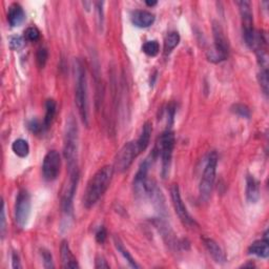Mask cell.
Wrapping results in <instances>:
<instances>
[{
	"label": "cell",
	"instance_id": "obj_22",
	"mask_svg": "<svg viewBox=\"0 0 269 269\" xmlns=\"http://www.w3.org/2000/svg\"><path fill=\"white\" fill-rule=\"evenodd\" d=\"M115 245H116V248L118 250V251L123 255V258L126 260V262L130 264L131 267H133V268H140V266L137 264V262L134 261V259L132 257V254L129 252V250H125L123 244L121 243L120 240L117 239V238H115Z\"/></svg>",
	"mask_w": 269,
	"mask_h": 269
},
{
	"label": "cell",
	"instance_id": "obj_27",
	"mask_svg": "<svg viewBox=\"0 0 269 269\" xmlns=\"http://www.w3.org/2000/svg\"><path fill=\"white\" fill-rule=\"evenodd\" d=\"M9 43H10V48L14 51H18L20 49L23 48L24 45V39L21 36H11L9 39Z\"/></svg>",
	"mask_w": 269,
	"mask_h": 269
},
{
	"label": "cell",
	"instance_id": "obj_10",
	"mask_svg": "<svg viewBox=\"0 0 269 269\" xmlns=\"http://www.w3.org/2000/svg\"><path fill=\"white\" fill-rule=\"evenodd\" d=\"M171 197L173 201V205L174 207V211L178 214L179 219L182 223L188 227H194L197 226V222L192 219V217L188 212L187 208L184 204V202L181 198L180 188L177 184H173L171 188Z\"/></svg>",
	"mask_w": 269,
	"mask_h": 269
},
{
	"label": "cell",
	"instance_id": "obj_28",
	"mask_svg": "<svg viewBox=\"0 0 269 269\" xmlns=\"http://www.w3.org/2000/svg\"><path fill=\"white\" fill-rule=\"evenodd\" d=\"M40 37V32L35 26H32V28L26 29V31L24 32V38L26 40H29V41H37Z\"/></svg>",
	"mask_w": 269,
	"mask_h": 269
},
{
	"label": "cell",
	"instance_id": "obj_12",
	"mask_svg": "<svg viewBox=\"0 0 269 269\" xmlns=\"http://www.w3.org/2000/svg\"><path fill=\"white\" fill-rule=\"evenodd\" d=\"M202 240H203V243L206 247V250L208 253L211 254V257L213 259V261L219 264L225 263L226 261L225 253L223 250H222V248L220 247V245L217 243V242L211 238H203Z\"/></svg>",
	"mask_w": 269,
	"mask_h": 269
},
{
	"label": "cell",
	"instance_id": "obj_19",
	"mask_svg": "<svg viewBox=\"0 0 269 269\" xmlns=\"http://www.w3.org/2000/svg\"><path fill=\"white\" fill-rule=\"evenodd\" d=\"M153 133V125L151 122H146L144 123L143 127H142V132H141L139 138L136 140V142L139 146V149L142 153L143 151H145L147 149V146L150 145L151 142V136Z\"/></svg>",
	"mask_w": 269,
	"mask_h": 269
},
{
	"label": "cell",
	"instance_id": "obj_15",
	"mask_svg": "<svg viewBox=\"0 0 269 269\" xmlns=\"http://www.w3.org/2000/svg\"><path fill=\"white\" fill-rule=\"evenodd\" d=\"M60 255H61L63 268H79V264L75 255L73 254L69 243L63 241L60 246Z\"/></svg>",
	"mask_w": 269,
	"mask_h": 269
},
{
	"label": "cell",
	"instance_id": "obj_21",
	"mask_svg": "<svg viewBox=\"0 0 269 269\" xmlns=\"http://www.w3.org/2000/svg\"><path fill=\"white\" fill-rule=\"evenodd\" d=\"M180 42V35L178 32H171L165 38V54H170L173 49H176Z\"/></svg>",
	"mask_w": 269,
	"mask_h": 269
},
{
	"label": "cell",
	"instance_id": "obj_30",
	"mask_svg": "<svg viewBox=\"0 0 269 269\" xmlns=\"http://www.w3.org/2000/svg\"><path fill=\"white\" fill-rule=\"evenodd\" d=\"M5 204L2 201V207H1V211H0V232H1V238H4L5 234Z\"/></svg>",
	"mask_w": 269,
	"mask_h": 269
},
{
	"label": "cell",
	"instance_id": "obj_17",
	"mask_svg": "<svg viewBox=\"0 0 269 269\" xmlns=\"http://www.w3.org/2000/svg\"><path fill=\"white\" fill-rule=\"evenodd\" d=\"M250 254L257 255L259 258L266 259L269 254V246H268V238H267V232L265 233L264 239L260 241H255L250 245V250H248Z\"/></svg>",
	"mask_w": 269,
	"mask_h": 269
},
{
	"label": "cell",
	"instance_id": "obj_13",
	"mask_svg": "<svg viewBox=\"0 0 269 269\" xmlns=\"http://www.w3.org/2000/svg\"><path fill=\"white\" fill-rule=\"evenodd\" d=\"M132 22L138 28H149L154 22V15L149 11H134L132 14Z\"/></svg>",
	"mask_w": 269,
	"mask_h": 269
},
{
	"label": "cell",
	"instance_id": "obj_29",
	"mask_svg": "<svg viewBox=\"0 0 269 269\" xmlns=\"http://www.w3.org/2000/svg\"><path fill=\"white\" fill-rule=\"evenodd\" d=\"M41 255H42V260H43V264L45 268H54V262H53V257L52 253L46 250H41Z\"/></svg>",
	"mask_w": 269,
	"mask_h": 269
},
{
	"label": "cell",
	"instance_id": "obj_35",
	"mask_svg": "<svg viewBox=\"0 0 269 269\" xmlns=\"http://www.w3.org/2000/svg\"><path fill=\"white\" fill-rule=\"evenodd\" d=\"M95 267L96 268H110V265L107 264L106 260L103 257H97Z\"/></svg>",
	"mask_w": 269,
	"mask_h": 269
},
{
	"label": "cell",
	"instance_id": "obj_1",
	"mask_svg": "<svg viewBox=\"0 0 269 269\" xmlns=\"http://www.w3.org/2000/svg\"><path fill=\"white\" fill-rule=\"evenodd\" d=\"M114 168L111 165H105L94 174L87 183L83 196V205L86 208H92L99 199L103 196L109 188L113 178Z\"/></svg>",
	"mask_w": 269,
	"mask_h": 269
},
{
	"label": "cell",
	"instance_id": "obj_36",
	"mask_svg": "<svg viewBox=\"0 0 269 269\" xmlns=\"http://www.w3.org/2000/svg\"><path fill=\"white\" fill-rule=\"evenodd\" d=\"M147 5L149 6H154V5H156L157 4V1H146L145 2Z\"/></svg>",
	"mask_w": 269,
	"mask_h": 269
},
{
	"label": "cell",
	"instance_id": "obj_34",
	"mask_svg": "<svg viewBox=\"0 0 269 269\" xmlns=\"http://www.w3.org/2000/svg\"><path fill=\"white\" fill-rule=\"evenodd\" d=\"M12 266L15 269H19L22 267L21 263H20V258L17 252H13L12 254Z\"/></svg>",
	"mask_w": 269,
	"mask_h": 269
},
{
	"label": "cell",
	"instance_id": "obj_16",
	"mask_svg": "<svg viewBox=\"0 0 269 269\" xmlns=\"http://www.w3.org/2000/svg\"><path fill=\"white\" fill-rule=\"evenodd\" d=\"M246 198L250 203H257L260 199L259 182L251 176L246 178Z\"/></svg>",
	"mask_w": 269,
	"mask_h": 269
},
{
	"label": "cell",
	"instance_id": "obj_24",
	"mask_svg": "<svg viewBox=\"0 0 269 269\" xmlns=\"http://www.w3.org/2000/svg\"><path fill=\"white\" fill-rule=\"evenodd\" d=\"M259 82H260L262 91L264 92L265 95H267V94H268V86H269L267 67H261V71H260V74H259Z\"/></svg>",
	"mask_w": 269,
	"mask_h": 269
},
{
	"label": "cell",
	"instance_id": "obj_14",
	"mask_svg": "<svg viewBox=\"0 0 269 269\" xmlns=\"http://www.w3.org/2000/svg\"><path fill=\"white\" fill-rule=\"evenodd\" d=\"M25 19V13L22 6L18 3H13L10 5L8 11V21L12 28L19 26Z\"/></svg>",
	"mask_w": 269,
	"mask_h": 269
},
{
	"label": "cell",
	"instance_id": "obj_3",
	"mask_svg": "<svg viewBox=\"0 0 269 269\" xmlns=\"http://www.w3.org/2000/svg\"><path fill=\"white\" fill-rule=\"evenodd\" d=\"M63 156L69 165V172L78 170V142H79V131L78 125L74 116H70L66 120L64 141H63Z\"/></svg>",
	"mask_w": 269,
	"mask_h": 269
},
{
	"label": "cell",
	"instance_id": "obj_7",
	"mask_svg": "<svg viewBox=\"0 0 269 269\" xmlns=\"http://www.w3.org/2000/svg\"><path fill=\"white\" fill-rule=\"evenodd\" d=\"M240 14L242 19V31H243V38L245 43L252 49L255 38V32L253 28V16L251 11V3L250 1H238Z\"/></svg>",
	"mask_w": 269,
	"mask_h": 269
},
{
	"label": "cell",
	"instance_id": "obj_33",
	"mask_svg": "<svg viewBox=\"0 0 269 269\" xmlns=\"http://www.w3.org/2000/svg\"><path fill=\"white\" fill-rule=\"evenodd\" d=\"M97 5V13H98V26L99 28L102 29V26H103V8H102V5H103V2H97L96 3Z\"/></svg>",
	"mask_w": 269,
	"mask_h": 269
},
{
	"label": "cell",
	"instance_id": "obj_5",
	"mask_svg": "<svg viewBox=\"0 0 269 269\" xmlns=\"http://www.w3.org/2000/svg\"><path fill=\"white\" fill-rule=\"evenodd\" d=\"M217 165H218V156L217 154L213 152L210 154V157L207 159L206 165L204 167V172H203V174H202V179L200 181L199 192H200V197L203 201H207L211 194L214 180H216Z\"/></svg>",
	"mask_w": 269,
	"mask_h": 269
},
{
	"label": "cell",
	"instance_id": "obj_2",
	"mask_svg": "<svg viewBox=\"0 0 269 269\" xmlns=\"http://www.w3.org/2000/svg\"><path fill=\"white\" fill-rule=\"evenodd\" d=\"M75 74V102L82 122L89 125V95H87V80L85 69L79 59L74 61Z\"/></svg>",
	"mask_w": 269,
	"mask_h": 269
},
{
	"label": "cell",
	"instance_id": "obj_32",
	"mask_svg": "<svg viewBox=\"0 0 269 269\" xmlns=\"http://www.w3.org/2000/svg\"><path fill=\"white\" fill-rule=\"evenodd\" d=\"M106 237H107L106 230L103 226H100L99 230L96 232V241L100 244H103L106 240Z\"/></svg>",
	"mask_w": 269,
	"mask_h": 269
},
{
	"label": "cell",
	"instance_id": "obj_11",
	"mask_svg": "<svg viewBox=\"0 0 269 269\" xmlns=\"http://www.w3.org/2000/svg\"><path fill=\"white\" fill-rule=\"evenodd\" d=\"M61 168V157L57 151H50L45 154L42 163V173L46 181L56 180Z\"/></svg>",
	"mask_w": 269,
	"mask_h": 269
},
{
	"label": "cell",
	"instance_id": "obj_8",
	"mask_svg": "<svg viewBox=\"0 0 269 269\" xmlns=\"http://www.w3.org/2000/svg\"><path fill=\"white\" fill-rule=\"evenodd\" d=\"M140 154L141 151L136 141H131V142L126 143L117 154L115 164L117 171L120 173H123L129 170L131 165L133 164L134 160L136 159Z\"/></svg>",
	"mask_w": 269,
	"mask_h": 269
},
{
	"label": "cell",
	"instance_id": "obj_26",
	"mask_svg": "<svg viewBox=\"0 0 269 269\" xmlns=\"http://www.w3.org/2000/svg\"><path fill=\"white\" fill-rule=\"evenodd\" d=\"M231 111L237 114L238 116L242 117V118H246L248 119L250 117V111L248 107L244 104H234L232 107H231Z\"/></svg>",
	"mask_w": 269,
	"mask_h": 269
},
{
	"label": "cell",
	"instance_id": "obj_25",
	"mask_svg": "<svg viewBox=\"0 0 269 269\" xmlns=\"http://www.w3.org/2000/svg\"><path fill=\"white\" fill-rule=\"evenodd\" d=\"M48 59H49V51L45 48H40L37 52V55H36L37 64L40 69H43L46 62H48Z\"/></svg>",
	"mask_w": 269,
	"mask_h": 269
},
{
	"label": "cell",
	"instance_id": "obj_18",
	"mask_svg": "<svg viewBox=\"0 0 269 269\" xmlns=\"http://www.w3.org/2000/svg\"><path fill=\"white\" fill-rule=\"evenodd\" d=\"M56 113H57L56 101L54 99L46 100V102H45V116H44L43 122H42L44 131L50 129V126L52 125L54 119H55Z\"/></svg>",
	"mask_w": 269,
	"mask_h": 269
},
{
	"label": "cell",
	"instance_id": "obj_20",
	"mask_svg": "<svg viewBox=\"0 0 269 269\" xmlns=\"http://www.w3.org/2000/svg\"><path fill=\"white\" fill-rule=\"evenodd\" d=\"M12 150L20 158H25L30 153V145L24 139H17L12 144Z\"/></svg>",
	"mask_w": 269,
	"mask_h": 269
},
{
	"label": "cell",
	"instance_id": "obj_6",
	"mask_svg": "<svg viewBox=\"0 0 269 269\" xmlns=\"http://www.w3.org/2000/svg\"><path fill=\"white\" fill-rule=\"evenodd\" d=\"M174 149V134L171 130L165 131L158 141V151L162 160V176L165 178L170 173L173 153Z\"/></svg>",
	"mask_w": 269,
	"mask_h": 269
},
{
	"label": "cell",
	"instance_id": "obj_23",
	"mask_svg": "<svg viewBox=\"0 0 269 269\" xmlns=\"http://www.w3.org/2000/svg\"><path fill=\"white\" fill-rule=\"evenodd\" d=\"M160 51V45L156 40H153V41H147L143 44V52L146 54L147 56L154 57L157 56Z\"/></svg>",
	"mask_w": 269,
	"mask_h": 269
},
{
	"label": "cell",
	"instance_id": "obj_4",
	"mask_svg": "<svg viewBox=\"0 0 269 269\" xmlns=\"http://www.w3.org/2000/svg\"><path fill=\"white\" fill-rule=\"evenodd\" d=\"M212 34L214 49L208 52L207 58L211 62H221L226 60L230 55V43L225 36V33L218 21L212 22Z\"/></svg>",
	"mask_w": 269,
	"mask_h": 269
},
{
	"label": "cell",
	"instance_id": "obj_31",
	"mask_svg": "<svg viewBox=\"0 0 269 269\" xmlns=\"http://www.w3.org/2000/svg\"><path fill=\"white\" fill-rule=\"evenodd\" d=\"M29 129L32 133H35V134H38L40 132H42L44 131L43 129V124H41L39 122L38 120L36 119H33L32 121H30V123H29Z\"/></svg>",
	"mask_w": 269,
	"mask_h": 269
},
{
	"label": "cell",
	"instance_id": "obj_9",
	"mask_svg": "<svg viewBox=\"0 0 269 269\" xmlns=\"http://www.w3.org/2000/svg\"><path fill=\"white\" fill-rule=\"evenodd\" d=\"M31 213V196L26 191H20L17 194L15 203V220L20 228L28 223Z\"/></svg>",
	"mask_w": 269,
	"mask_h": 269
}]
</instances>
